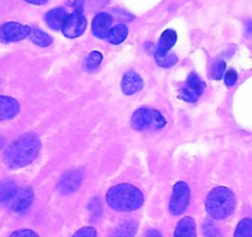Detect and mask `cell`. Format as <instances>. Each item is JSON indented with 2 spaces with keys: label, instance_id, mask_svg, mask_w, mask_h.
<instances>
[{
  "label": "cell",
  "instance_id": "cell-1",
  "mask_svg": "<svg viewBox=\"0 0 252 237\" xmlns=\"http://www.w3.org/2000/svg\"><path fill=\"white\" fill-rule=\"evenodd\" d=\"M40 137L33 132H26L14 140L4 151V163L10 169H19L29 166L40 153Z\"/></svg>",
  "mask_w": 252,
  "mask_h": 237
},
{
  "label": "cell",
  "instance_id": "cell-2",
  "mask_svg": "<svg viewBox=\"0 0 252 237\" xmlns=\"http://www.w3.org/2000/svg\"><path fill=\"white\" fill-rule=\"evenodd\" d=\"M106 203L116 211H135L144 204V194L139 188L131 184L114 185L106 193Z\"/></svg>",
  "mask_w": 252,
  "mask_h": 237
},
{
  "label": "cell",
  "instance_id": "cell-3",
  "mask_svg": "<svg viewBox=\"0 0 252 237\" xmlns=\"http://www.w3.org/2000/svg\"><path fill=\"white\" fill-rule=\"evenodd\" d=\"M236 207V198L226 187H217L208 194L205 209L210 217L215 220L227 219Z\"/></svg>",
  "mask_w": 252,
  "mask_h": 237
},
{
  "label": "cell",
  "instance_id": "cell-4",
  "mask_svg": "<svg viewBox=\"0 0 252 237\" xmlns=\"http://www.w3.org/2000/svg\"><path fill=\"white\" fill-rule=\"evenodd\" d=\"M167 125L166 118L159 111L151 108L136 109L131 116V126L137 131L145 130H159Z\"/></svg>",
  "mask_w": 252,
  "mask_h": 237
},
{
  "label": "cell",
  "instance_id": "cell-5",
  "mask_svg": "<svg viewBox=\"0 0 252 237\" xmlns=\"http://www.w3.org/2000/svg\"><path fill=\"white\" fill-rule=\"evenodd\" d=\"M190 200V189L186 182H177L173 187L171 200H169V211L174 216L182 215L187 210Z\"/></svg>",
  "mask_w": 252,
  "mask_h": 237
},
{
  "label": "cell",
  "instance_id": "cell-6",
  "mask_svg": "<svg viewBox=\"0 0 252 237\" xmlns=\"http://www.w3.org/2000/svg\"><path fill=\"white\" fill-rule=\"evenodd\" d=\"M30 33V26L23 25L20 23H15V21H9V23L0 25V42H19V41H23L26 37H29Z\"/></svg>",
  "mask_w": 252,
  "mask_h": 237
},
{
  "label": "cell",
  "instance_id": "cell-7",
  "mask_svg": "<svg viewBox=\"0 0 252 237\" xmlns=\"http://www.w3.org/2000/svg\"><path fill=\"white\" fill-rule=\"evenodd\" d=\"M87 18L84 16L83 10H76L72 14H68L62 26L63 35L67 38H77L83 35L84 31L87 30Z\"/></svg>",
  "mask_w": 252,
  "mask_h": 237
},
{
  "label": "cell",
  "instance_id": "cell-8",
  "mask_svg": "<svg viewBox=\"0 0 252 237\" xmlns=\"http://www.w3.org/2000/svg\"><path fill=\"white\" fill-rule=\"evenodd\" d=\"M204 90L205 83L197 73L192 72V73H189L184 87H182L181 90H179L178 96L183 99L184 101H188V103H195L202 96Z\"/></svg>",
  "mask_w": 252,
  "mask_h": 237
},
{
  "label": "cell",
  "instance_id": "cell-9",
  "mask_svg": "<svg viewBox=\"0 0 252 237\" xmlns=\"http://www.w3.org/2000/svg\"><path fill=\"white\" fill-rule=\"evenodd\" d=\"M82 180H83V173L79 169H69L63 174L58 182L57 190L62 194H71L81 187Z\"/></svg>",
  "mask_w": 252,
  "mask_h": 237
},
{
  "label": "cell",
  "instance_id": "cell-10",
  "mask_svg": "<svg viewBox=\"0 0 252 237\" xmlns=\"http://www.w3.org/2000/svg\"><path fill=\"white\" fill-rule=\"evenodd\" d=\"M177 42V33L176 31L172 30V29H168V30L163 31L159 37L158 45L155 48V58L156 61L161 59V58L166 57L168 55L169 50L176 45Z\"/></svg>",
  "mask_w": 252,
  "mask_h": 237
},
{
  "label": "cell",
  "instance_id": "cell-11",
  "mask_svg": "<svg viewBox=\"0 0 252 237\" xmlns=\"http://www.w3.org/2000/svg\"><path fill=\"white\" fill-rule=\"evenodd\" d=\"M20 113V104L11 96L0 95V121H8Z\"/></svg>",
  "mask_w": 252,
  "mask_h": 237
},
{
  "label": "cell",
  "instance_id": "cell-12",
  "mask_svg": "<svg viewBox=\"0 0 252 237\" xmlns=\"http://www.w3.org/2000/svg\"><path fill=\"white\" fill-rule=\"evenodd\" d=\"M144 88V81L134 71L126 72L121 79V89L125 95H132Z\"/></svg>",
  "mask_w": 252,
  "mask_h": 237
},
{
  "label": "cell",
  "instance_id": "cell-13",
  "mask_svg": "<svg viewBox=\"0 0 252 237\" xmlns=\"http://www.w3.org/2000/svg\"><path fill=\"white\" fill-rule=\"evenodd\" d=\"M33 197H35V193H33V189L31 187H28L21 190V192H18L15 198L11 200V210L14 212L26 211L32 204Z\"/></svg>",
  "mask_w": 252,
  "mask_h": 237
},
{
  "label": "cell",
  "instance_id": "cell-14",
  "mask_svg": "<svg viewBox=\"0 0 252 237\" xmlns=\"http://www.w3.org/2000/svg\"><path fill=\"white\" fill-rule=\"evenodd\" d=\"M113 18L108 13H99L94 16L92 23V31L93 35L98 38H106L109 30H110Z\"/></svg>",
  "mask_w": 252,
  "mask_h": 237
},
{
  "label": "cell",
  "instance_id": "cell-15",
  "mask_svg": "<svg viewBox=\"0 0 252 237\" xmlns=\"http://www.w3.org/2000/svg\"><path fill=\"white\" fill-rule=\"evenodd\" d=\"M173 237H197V226L193 217H182L177 224Z\"/></svg>",
  "mask_w": 252,
  "mask_h": 237
},
{
  "label": "cell",
  "instance_id": "cell-16",
  "mask_svg": "<svg viewBox=\"0 0 252 237\" xmlns=\"http://www.w3.org/2000/svg\"><path fill=\"white\" fill-rule=\"evenodd\" d=\"M67 15H68V14L66 13V10L63 8H56L46 14L45 21L46 24H47L48 28L52 29V30L55 31H60L62 30V26L63 24H64Z\"/></svg>",
  "mask_w": 252,
  "mask_h": 237
},
{
  "label": "cell",
  "instance_id": "cell-17",
  "mask_svg": "<svg viewBox=\"0 0 252 237\" xmlns=\"http://www.w3.org/2000/svg\"><path fill=\"white\" fill-rule=\"evenodd\" d=\"M19 192V185L13 179H4L0 182V203H8L15 198Z\"/></svg>",
  "mask_w": 252,
  "mask_h": 237
},
{
  "label": "cell",
  "instance_id": "cell-18",
  "mask_svg": "<svg viewBox=\"0 0 252 237\" xmlns=\"http://www.w3.org/2000/svg\"><path fill=\"white\" fill-rule=\"evenodd\" d=\"M127 35H129L127 26L124 25V24H119V25L114 26L109 30L108 35H106V41L111 45H119L126 40Z\"/></svg>",
  "mask_w": 252,
  "mask_h": 237
},
{
  "label": "cell",
  "instance_id": "cell-19",
  "mask_svg": "<svg viewBox=\"0 0 252 237\" xmlns=\"http://www.w3.org/2000/svg\"><path fill=\"white\" fill-rule=\"evenodd\" d=\"M137 232V224L132 220L125 221L119 225L109 237H134Z\"/></svg>",
  "mask_w": 252,
  "mask_h": 237
},
{
  "label": "cell",
  "instance_id": "cell-20",
  "mask_svg": "<svg viewBox=\"0 0 252 237\" xmlns=\"http://www.w3.org/2000/svg\"><path fill=\"white\" fill-rule=\"evenodd\" d=\"M30 40L32 41L35 45L40 46V47H47L52 43V37L48 35L47 32L45 31L40 30V29H31V33H30Z\"/></svg>",
  "mask_w": 252,
  "mask_h": 237
},
{
  "label": "cell",
  "instance_id": "cell-21",
  "mask_svg": "<svg viewBox=\"0 0 252 237\" xmlns=\"http://www.w3.org/2000/svg\"><path fill=\"white\" fill-rule=\"evenodd\" d=\"M234 237H252V220L245 217L237 224Z\"/></svg>",
  "mask_w": 252,
  "mask_h": 237
},
{
  "label": "cell",
  "instance_id": "cell-22",
  "mask_svg": "<svg viewBox=\"0 0 252 237\" xmlns=\"http://www.w3.org/2000/svg\"><path fill=\"white\" fill-rule=\"evenodd\" d=\"M101 59H103V55H101L99 51H93L88 55V57L86 58V63H84V67L88 72H93L100 66Z\"/></svg>",
  "mask_w": 252,
  "mask_h": 237
},
{
  "label": "cell",
  "instance_id": "cell-23",
  "mask_svg": "<svg viewBox=\"0 0 252 237\" xmlns=\"http://www.w3.org/2000/svg\"><path fill=\"white\" fill-rule=\"evenodd\" d=\"M203 234L205 235V237H221L219 227L209 219L203 222Z\"/></svg>",
  "mask_w": 252,
  "mask_h": 237
},
{
  "label": "cell",
  "instance_id": "cell-24",
  "mask_svg": "<svg viewBox=\"0 0 252 237\" xmlns=\"http://www.w3.org/2000/svg\"><path fill=\"white\" fill-rule=\"evenodd\" d=\"M225 69H226V63L225 61H218L214 66L210 69V78L215 79V81H219L224 77Z\"/></svg>",
  "mask_w": 252,
  "mask_h": 237
},
{
  "label": "cell",
  "instance_id": "cell-25",
  "mask_svg": "<svg viewBox=\"0 0 252 237\" xmlns=\"http://www.w3.org/2000/svg\"><path fill=\"white\" fill-rule=\"evenodd\" d=\"M88 210L91 211L92 217H93V219H99V217L101 216V210L103 209H101V203L98 197L93 198V199L89 202Z\"/></svg>",
  "mask_w": 252,
  "mask_h": 237
},
{
  "label": "cell",
  "instance_id": "cell-26",
  "mask_svg": "<svg viewBox=\"0 0 252 237\" xmlns=\"http://www.w3.org/2000/svg\"><path fill=\"white\" fill-rule=\"evenodd\" d=\"M156 62L162 68H169V67H173L178 62V57L176 55H173V53H171V55H167L166 57L161 58V59H158Z\"/></svg>",
  "mask_w": 252,
  "mask_h": 237
},
{
  "label": "cell",
  "instance_id": "cell-27",
  "mask_svg": "<svg viewBox=\"0 0 252 237\" xmlns=\"http://www.w3.org/2000/svg\"><path fill=\"white\" fill-rule=\"evenodd\" d=\"M72 237H98V232L94 227L86 226L79 229Z\"/></svg>",
  "mask_w": 252,
  "mask_h": 237
},
{
  "label": "cell",
  "instance_id": "cell-28",
  "mask_svg": "<svg viewBox=\"0 0 252 237\" xmlns=\"http://www.w3.org/2000/svg\"><path fill=\"white\" fill-rule=\"evenodd\" d=\"M9 237H40L35 231L30 229H20L14 231Z\"/></svg>",
  "mask_w": 252,
  "mask_h": 237
},
{
  "label": "cell",
  "instance_id": "cell-29",
  "mask_svg": "<svg viewBox=\"0 0 252 237\" xmlns=\"http://www.w3.org/2000/svg\"><path fill=\"white\" fill-rule=\"evenodd\" d=\"M224 81H225V84H226L227 87L234 86L237 81L236 71H235V69H229V71L224 74Z\"/></svg>",
  "mask_w": 252,
  "mask_h": 237
},
{
  "label": "cell",
  "instance_id": "cell-30",
  "mask_svg": "<svg viewBox=\"0 0 252 237\" xmlns=\"http://www.w3.org/2000/svg\"><path fill=\"white\" fill-rule=\"evenodd\" d=\"M245 32H246L247 36L252 35V20L251 19L246 20V23H245Z\"/></svg>",
  "mask_w": 252,
  "mask_h": 237
},
{
  "label": "cell",
  "instance_id": "cell-31",
  "mask_svg": "<svg viewBox=\"0 0 252 237\" xmlns=\"http://www.w3.org/2000/svg\"><path fill=\"white\" fill-rule=\"evenodd\" d=\"M145 237H162V235L159 234V231H157V230L152 229V230H149V231L146 232Z\"/></svg>",
  "mask_w": 252,
  "mask_h": 237
},
{
  "label": "cell",
  "instance_id": "cell-32",
  "mask_svg": "<svg viewBox=\"0 0 252 237\" xmlns=\"http://www.w3.org/2000/svg\"><path fill=\"white\" fill-rule=\"evenodd\" d=\"M25 1L33 4V5H45V4H47L48 0H25Z\"/></svg>",
  "mask_w": 252,
  "mask_h": 237
},
{
  "label": "cell",
  "instance_id": "cell-33",
  "mask_svg": "<svg viewBox=\"0 0 252 237\" xmlns=\"http://www.w3.org/2000/svg\"><path fill=\"white\" fill-rule=\"evenodd\" d=\"M83 5H84V0H76V3H74V9H76V10H83Z\"/></svg>",
  "mask_w": 252,
  "mask_h": 237
}]
</instances>
